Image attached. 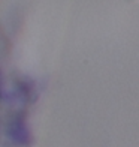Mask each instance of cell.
<instances>
[{
  "label": "cell",
  "mask_w": 139,
  "mask_h": 147,
  "mask_svg": "<svg viewBox=\"0 0 139 147\" xmlns=\"http://www.w3.org/2000/svg\"><path fill=\"white\" fill-rule=\"evenodd\" d=\"M133 2H139V0H133Z\"/></svg>",
  "instance_id": "cell-1"
}]
</instances>
